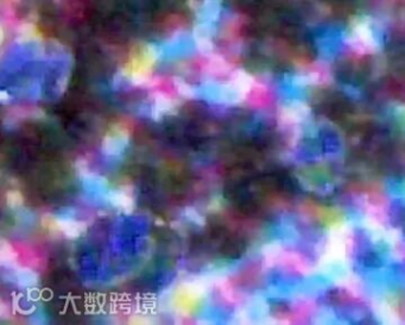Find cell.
<instances>
[{"label":"cell","mask_w":405,"mask_h":325,"mask_svg":"<svg viewBox=\"0 0 405 325\" xmlns=\"http://www.w3.org/2000/svg\"><path fill=\"white\" fill-rule=\"evenodd\" d=\"M224 16L222 0H200L195 8V36L198 48L203 54L212 50V38L217 34Z\"/></svg>","instance_id":"1"},{"label":"cell","mask_w":405,"mask_h":325,"mask_svg":"<svg viewBox=\"0 0 405 325\" xmlns=\"http://www.w3.org/2000/svg\"><path fill=\"white\" fill-rule=\"evenodd\" d=\"M199 50L194 34L177 32L162 42H155L147 47V54L152 61L161 60L167 57H180L182 54L191 53L192 50Z\"/></svg>","instance_id":"2"},{"label":"cell","mask_w":405,"mask_h":325,"mask_svg":"<svg viewBox=\"0 0 405 325\" xmlns=\"http://www.w3.org/2000/svg\"><path fill=\"white\" fill-rule=\"evenodd\" d=\"M347 42L351 49L358 55L375 53L377 48L375 30L366 18H358L349 27Z\"/></svg>","instance_id":"3"},{"label":"cell","mask_w":405,"mask_h":325,"mask_svg":"<svg viewBox=\"0 0 405 325\" xmlns=\"http://www.w3.org/2000/svg\"><path fill=\"white\" fill-rule=\"evenodd\" d=\"M130 141V131L124 124L112 125L104 140H102V151L106 155L118 156L128 147Z\"/></svg>","instance_id":"4"},{"label":"cell","mask_w":405,"mask_h":325,"mask_svg":"<svg viewBox=\"0 0 405 325\" xmlns=\"http://www.w3.org/2000/svg\"><path fill=\"white\" fill-rule=\"evenodd\" d=\"M109 199L114 208L125 212V213H131L132 210L135 208V201H133L131 193L123 189L111 191L109 194Z\"/></svg>","instance_id":"5"},{"label":"cell","mask_w":405,"mask_h":325,"mask_svg":"<svg viewBox=\"0 0 405 325\" xmlns=\"http://www.w3.org/2000/svg\"><path fill=\"white\" fill-rule=\"evenodd\" d=\"M54 227L62 231L67 237L76 238L86 230V224L79 220H62V218H54Z\"/></svg>","instance_id":"6"},{"label":"cell","mask_w":405,"mask_h":325,"mask_svg":"<svg viewBox=\"0 0 405 325\" xmlns=\"http://www.w3.org/2000/svg\"><path fill=\"white\" fill-rule=\"evenodd\" d=\"M175 109V102L165 95L164 93H156L155 95L154 114L155 116H164L170 114Z\"/></svg>","instance_id":"7"},{"label":"cell","mask_w":405,"mask_h":325,"mask_svg":"<svg viewBox=\"0 0 405 325\" xmlns=\"http://www.w3.org/2000/svg\"><path fill=\"white\" fill-rule=\"evenodd\" d=\"M18 255L13 247L5 240L0 241V262L3 266H15L17 264Z\"/></svg>","instance_id":"8"},{"label":"cell","mask_w":405,"mask_h":325,"mask_svg":"<svg viewBox=\"0 0 405 325\" xmlns=\"http://www.w3.org/2000/svg\"><path fill=\"white\" fill-rule=\"evenodd\" d=\"M174 86L176 88L177 93L182 95L183 98H195L196 88H194L193 85H191V83H188L187 81H184L183 79L175 78V79H174Z\"/></svg>","instance_id":"9"},{"label":"cell","mask_w":405,"mask_h":325,"mask_svg":"<svg viewBox=\"0 0 405 325\" xmlns=\"http://www.w3.org/2000/svg\"><path fill=\"white\" fill-rule=\"evenodd\" d=\"M17 278H18V284L23 288H29L31 285L37 283L36 274L27 268L19 269L17 272Z\"/></svg>","instance_id":"10"},{"label":"cell","mask_w":405,"mask_h":325,"mask_svg":"<svg viewBox=\"0 0 405 325\" xmlns=\"http://www.w3.org/2000/svg\"><path fill=\"white\" fill-rule=\"evenodd\" d=\"M5 201H6V205H8V208H19L23 204L22 193L19 192V191H16V189H10L5 194Z\"/></svg>","instance_id":"11"},{"label":"cell","mask_w":405,"mask_h":325,"mask_svg":"<svg viewBox=\"0 0 405 325\" xmlns=\"http://www.w3.org/2000/svg\"><path fill=\"white\" fill-rule=\"evenodd\" d=\"M186 215H187L189 220H192L194 223L200 224V225L205 224V218H203L202 215H200L195 208H188L187 210H186Z\"/></svg>","instance_id":"12"},{"label":"cell","mask_w":405,"mask_h":325,"mask_svg":"<svg viewBox=\"0 0 405 325\" xmlns=\"http://www.w3.org/2000/svg\"><path fill=\"white\" fill-rule=\"evenodd\" d=\"M0 102H3V104H5V102H6V99H10V97H6V95H8V93H6V92L3 91L1 92V93H0Z\"/></svg>","instance_id":"13"}]
</instances>
